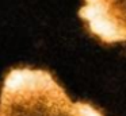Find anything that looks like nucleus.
Listing matches in <instances>:
<instances>
[{"label":"nucleus","mask_w":126,"mask_h":116,"mask_svg":"<svg viewBox=\"0 0 126 116\" xmlns=\"http://www.w3.org/2000/svg\"><path fill=\"white\" fill-rule=\"evenodd\" d=\"M0 116H103L88 103H73L44 69L18 67L4 77Z\"/></svg>","instance_id":"f257e3e1"},{"label":"nucleus","mask_w":126,"mask_h":116,"mask_svg":"<svg viewBox=\"0 0 126 116\" xmlns=\"http://www.w3.org/2000/svg\"><path fill=\"white\" fill-rule=\"evenodd\" d=\"M79 16L104 43L126 40V0H84Z\"/></svg>","instance_id":"f03ea898"}]
</instances>
